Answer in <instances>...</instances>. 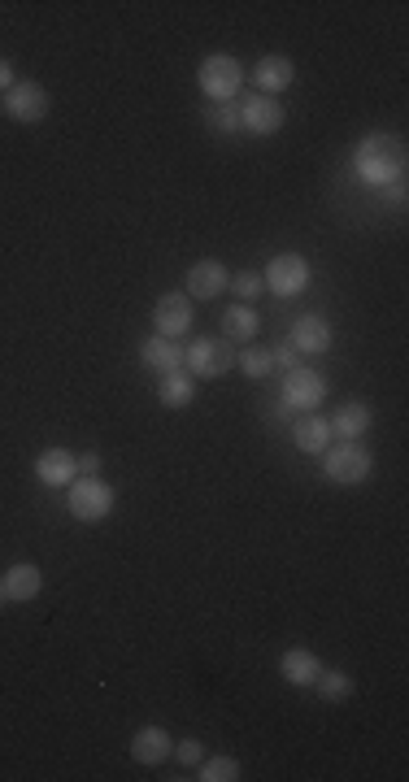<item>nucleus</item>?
Masks as SVG:
<instances>
[{
	"label": "nucleus",
	"instance_id": "f257e3e1",
	"mask_svg": "<svg viewBox=\"0 0 409 782\" xmlns=\"http://www.w3.org/2000/svg\"><path fill=\"white\" fill-rule=\"evenodd\" d=\"M322 474L340 487H357L370 478V452L357 444V439H340L336 448L322 452Z\"/></svg>",
	"mask_w": 409,
	"mask_h": 782
},
{
	"label": "nucleus",
	"instance_id": "f03ea898",
	"mask_svg": "<svg viewBox=\"0 0 409 782\" xmlns=\"http://www.w3.org/2000/svg\"><path fill=\"white\" fill-rule=\"evenodd\" d=\"M196 79H201V92L209 100H222V105H227V100H235V96H240V87H244V66L235 57H227V53H214V57L201 61Z\"/></svg>",
	"mask_w": 409,
	"mask_h": 782
},
{
	"label": "nucleus",
	"instance_id": "7ed1b4c3",
	"mask_svg": "<svg viewBox=\"0 0 409 782\" xmlns=\"http://www.w3.org/2000/svg\"><path fill=\"white\" fill-rule=\"evenodd\" d=\"M70 513L79 517V522H105L109 513H114V487L105 483V478H74L70 483Z\"/></svg>",
	"mask_w": 409,
	"mask_h": 782
},
{
	"label": "nucleus",
	"instance_id": "20e7f679",
	"mask_svg": "<svg viewBox=\"0 0 409 782\" xmlns=\"http://www.w3.org/2000/svg\"><path fill=\"white\" fill-rule=\"evenodd\" d=\"M357 170L366 174V183H396L401 179V153L388 135H370V140L357 148Z\"/></svg>",
	"mask_w": 409,
	"mask_h": 782
},
{
	"label": "nucleus",
	"instance_id": "39448f33",
	"mask_svg": "<svg viewBox=\"0 0 409 782\" xmlns=\"http://www.w3.org/2000/svg\"><path fill=\"white\" fill-rule=\"evenodd\" d=\"M48 92L40 83H14L5 96H0V109L9 113L14 122H22V126H35V122H44L48 118Z\"/></svg>",
	"mask_w": 409,
	"mask_h": 782
},
{
	"label": "nucleus",
	"instance_id": "423d86ee",
	"mask_svg": "<svg viewBox=\"0 0 409 782\" xmlns=\"http://www.w3.org/2000/svg\"><path fill=\"white\" fill-rule=\"evenodd\" d=\"M183 361H188L192 378H222L235 365V352H231V344H222V339H192Z\"/></svg>",
	"mask_w": 409,
	"mask_h": 782
},
{
	"label": "nucleus",
	"instance_id": "0eeeda50",
	"mask_svg": "<svg viewBox=\"0 0 409 782\" xmlns=\"http://www.w3.org/2000/svg\"><path fill=\"white\" fill-rule=\"evenodd\" d=\"M262 283H266L275 296H296V292H305V287H309V261L296 257V252H279V257L266 266Z\"/></svg>",
	"mask_w": 409,
	"mask_h": 782
},
{
	"label": "nucleus",
	"instance_id": "6e6552de",
	"mask_svg": "<svg viewBox=\"0 0 409 782\" xmlns=\"http://www.w3.org/2000/svg\"><path fill=\"white\" fill-rule=\"evenodd\" d=\"M322 396H327V378H322L318 370H288V378H283V405L288 409H301V413H314L322 405Z\"/></svg>",
	"mask_w": 409,
	"mask_h": 782
},
{
	"label": "nucleus",
	"instance_id": "1a4fd4ad",
	"mask_svg": "<svg viewBox=\"0 0 409 782\" xmlns=\"http://www.w3.org/2000/svg\"><path fill=\"white\" fill-rule=\"evenodd\" d=\"M153 326L161 339H179L192 331V296L188 292H166L153 305Z\"/></svg>",
	"mask_w": 409,
	"mask_h": 782
},
{
	"label": "nucleus",
	"instance_id": "9d476101",
	"mask_svg": "<svg viewBox=\"0 0 409 782\" xmlns=\"http://www.w3.org/2000/svg\"><path fill=\"white\" fill-rule=\"evenodd\" d=\"M283 122H288V113H283V105L275 96H249L240 105V126L253 131V135H275Z\"/></svg>",
	"mask_w": 409,
	"mask_h": 782
},
{
	"label": "nucleus",
	"instance_id": "9b49d317",
	"mask_svg": "<svg viewBox=\"0 0 409 782\" xmlns=\"http://www.w3.org/2000/svg\"><path fill=\"white\" fill-rule=\"evenodd\" d=\"M292 79H296V66H292V57H283V53H270V57H262L253 66L257 96H275L279 100V92H288Z\"/></svg>",
	"mask_w": 409,
	"mask_h": 782
},
{
	"label": "nucleus",
	"instance_id": "f8f14e48",
	"mask_svg": "<svg viewBox=\"0 0 409 782\" xmlns=\"http://www.w3.org/2000/svg\"><path fill=\"white\" fill-rule=\"evenodd\" d=\"M227 283H231V274H227L222 261H196V266L188 270V279H183L192 300H214V296L227 292Z\"/></svg>",
	"mask_w": 409,
	"mask_h": 782
},
{
	"label": "nucleus",
	"instance_id": "ddd939ff",
	"mask_svg": "<svg viewBox=\"0 0 409 782\" xmlns=\"http://www.w3.org/2000/svg\"><path fill=\"white\" fill-rule=\"evenodd\" d=\"M131 756L140 765H166L170 756H175V739H170V730L161 726H140L131 739Z\"/></svg>",
	"mask_w": 409,
	"mask_h": 782
},
{
	"label": "nucleus",
	"instance_id": "4468645a",
	"mask_svg": "<svg viewBox=\"0 0 409 782\" xmlns=\"http://www.w3.org/2000/svg\"><path fill=\"white\" fill-rule=\"evenodd\" d=\"M331 326H327V318H318V313H305L301 322L292 326V339L288 344L296 348V352H305V357H322V352L331 348Z\"/></svg>",
	"mask_w": 409,
	"mask_h": 782
},
{
	"label": "nucleus",
	"instance_id": "2eb2a0df",
	"mask_svg": "<svg viewBox=\"0 0 409 782\" xmlns=\"http://www.w3.org/2000/svg\"><path fill=\"white\" fill-rule=\"evenodd\" d=\"M35 474H40L44 487H70L74 478H79V465L66 448H44L40 457H35Z\"/></svg>",
	"mask_w": 409,
	"mask_h": 782
},
{
	"label": "nucleus",
	"instance_id": "dca6fc26",
	"mask_svg": "<svg viewBox=\"0 0 409 782\" xmlns=\"http://www.w3.org/2000/svg\"><path fill=\"white\" fill-rule=\"evenodd\" d=\"M292 439L305 457H322V452L331 448V426H327V418H318V413H305V418L292 422Z\"/></svg>",
	"mask_w": 409,
	"mask_h": 782
},
{
	"label": "nucleus",
	"instance_id": "f3484780",
	"mask_svg": "<svg viewBox=\"0 0 409 782\" xmlns=\"http://www.w3.org/2000/svg\"><path fill=\"white\" fill-rule=\"evenodd\" d=\"M279 674L288 678L292 687H314V678L322 674V661L309 648H288L279 657Z\"/></svg>",
	"mask_w": 409,
	"mask_h": 782
},
{
	"label": "nucleus",
	"instance_id": "a211bd4d",
	"mask_svg": "<svg viewBox=\"0 0 409 782\" xmlns=\"http://www.w3.org/2000/svg\"><path fill=\"white\" fill-rule=\"evenodd\" d=\"M140 361L148 365V370H157V374H170V370H179V365H183V352H179L175 339L153 335V339H144V344H140Z\"/></svg>",
	"mask_w": 409,
	"mask_h": 782
},
{
	"label": "nucleus",
	"instance_id": "6ab92c4d",
	"mask_svg": "<svg viewBox=\"0 0 409 782\" xmlns=\"http://www.w3.org/2000/svg\"><path fill=\"white\" fill-rule=\"evenodd\" d=\"M40 587H44V574L35 570V565H14V570L5 574V596H9V604H27V600H35L40 596Z\"/></svg>",
	"mask_w": 409,
	"mask_h": 782
},
{
	"label": "nucleus",
	"instance_id": "aec40b11",
	"mask_svg": "<svg viewBox=\"0 0 409 782\" xmlns=\"http://www.w3.org/2000/svg\"><path fill=\"white\" fill-rule=\"evenodd\" d=\"M327 426H331V435H340V439H362L370 431V405L349 400V405L336 409V418H331Z\"/></svg>",
	"mask_w": 409,
	"mask_h": 782
},
{
	"label": "nucleus",
	"instance_id": "412c9836",
	"mask_svg": "<svg viewBox=\"0 0 409 782\" xmlns=\"http://www.w3.org/2000/svg\"><path fill=\"white\" fill-rule=\"evenodd\" d=\"M192 396H196V383H192V374H183V370H170V374H161V387H157V400L166 409H188L192 405Z\"/></svg>",
	"mask_w": 409,
	"mask_h": 782
},
{
	"label": "nucleus",
	"instance_id": "4be33fe9",
	"mask_svg": "<svg viewBox=\"0 0 409 782\" xmlns=\"http://www.w3.org/2000/svg\"><path fill=\"white\" fill-rule=\"evenodd\" d=\"M222 331H227V339H235V344H249V339L262 331V318H257V309L253 305H231L227 313H222Z\"/></svg>",
	"mask_w": 409,
	"mask_h": 782
},
{
	"label": "nucleus",
	"instance_id": "5701e85b",
	"mask_svg": "<svg viewBox=\"0 0 409 782\" xmlns=\"http://www.w3.org/2000/svg\"><path fill=\"white\" fill-rule=\"evenodd\" d=\"M314 687H318V696L327 700V704H336V700H349L353 691H357V683H353L349 674H327V670H322V674L314 678Z\"/></svg>",
	"mask_w": 409,
	"mask_h": 782
},
{
	"label": "nucleus",
	"instance_id": "b1692460",
	"mask_svg": "<svg viewBox=\"0 0 409 782\" xmlns=\"http://www.w3.org/2000/svg\"><path fill=\"white\" fill-rule=\"evenodd\" d=\"M201 782H235L240 778V761L235 756H209V761H201V774H196Z\"/></svg>",
	"mask_w": 409,
	"mask_h": 782
},
{
	"label": "nucleus",
	"instance_id": "393cba45",
	"mask_svg": "<svg viewBox=\"0 0 409 782\" xmlns=\"http://www.w3.org/2000/svg\"><path fill=\"white\" fill-rule=\"evenodd\" d=\"M227 287H231L235 296H240V305H253V300L266 292V283H262V274H257V270H240Z\"/></svg>",
	"mask_w": 409,
	"mask_h": 782
},
{
	"label": "nucleus",
	"instance_id": "a878e982",
	"mask_svg": "<svg viewBox=\"0 0 409 782\" xmlns=\"http://www.w3.org/2000/svg\"><path fill=\"white\" fill-rule=\"evenodd\" d=\"M235 365L244 370V378H266L270 370H275V361H270V352L262 348H244L240 357H235Z\"/></svg>",
	"mask_w": 409,
	"mask_h": 782
},
{
	"label": "nucleus",
	"instance_id": "bb28decb",
	"mask_svg": "<svg viewBox=\"0 0 409 782\" xmlns=\"http://www.w3.org/2000/svg\"><path fill=\"white\" fill-rule=\"evenodd\" d=\"M214 131H240V109H231V105H222V109H214Z\"/></svg>",
	"mask_w": 409,
	"mask_h": 782
},
{
	"label": "nucleus",
	"instance_id": "cd10ccee",
	"mask_svg": "<svg viewBox=\"0 0 409 782\" xmlns=\"http://www.w3.org/2000/svg\"><path fill=\"white\" fill-rule=\"evenodd\" d=\"M175 756H179L183 765H201V761H205V748H201V743H196V739H183L179 748H175Z\"/></svg>",
	"mask_w": 409,
	"mask_h": 782
},
{
	"label": "nucleus",
	"instance_id": "c85d7f7f",
	"mask_svg": "<svg viewBox=\"0 0 409 782\" xmlns=\"http://www.w3.org/2000/svg\"><path fill=\"white\" fill-rule=\"evenodd\" d=\"M270 361H275L279 370H296V348L292 344H279L275 352H270Z\"/></svg>",
	"mask_w": 409,
	"mask_h": 782
},
{
	"label": "nucleus",
	"instance_id": "c756f323",
	"mask_svg": "<svg viewBox=\"0 0 409 782\" xmlns=\"http://www.w3.org/2000/svg\"><path fill=\"white\" fill-rule=\"evenodd\" d=\"M74 465H79V478H96V470H101V457H96V452H83V457H74Z\"/></svg>",
	"mask_w": 409,
	"mask_h": 782
},
{
	"label": "nucleus",
	"instance_id": "7c9ffc66",
	"mask_svg": "<svg viewBox=\"0 0 409 782\" xmlns=\"http://www.w3.org/2000/svg\"><path fill=\"white\" fill-rule=\"evenodd\" d=\"M18 79H14V66H9V61L5 57H0V96H5L9 92V87H14Z\"/></svg>",
	"mask_w": 409,
	"mask_h": 782
},
{
	"label": "nucleus",
	"instance_id": "2f4dec72",
	"mask_svg": "<svg viewBox=\"0 0 409 782\" xmlns=\"http://www.w3.org/2000/svg\"><path fill=\"white\" fill-rule=\"evenodd\" d=\"M0 604H9V596H5V578H0Z\"/></svg>",
	"mask_w": 409,
	"mask_h": 782
}]
</instances>
